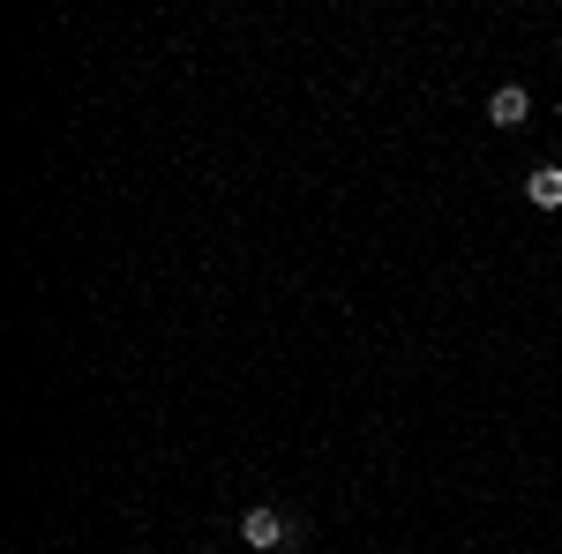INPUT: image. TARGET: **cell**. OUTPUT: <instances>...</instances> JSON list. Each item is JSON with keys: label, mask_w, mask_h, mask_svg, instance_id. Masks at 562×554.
<instances>
[{"label": "cell", "mask_w": 562, "mask_h": 554, "mask_svg": "<svg viewBox=\"0 0 562 554\" xmlns=\"http://www.w3.org/2000/svg\"><path fill=\"white\" fill-rule=\"evenodd\" d=\"M525 113H532V98H525L518 83H503L495 98H487V121H495V128H518Z\"/></svg>", "instance_id": "obj_2"}, {"label": "cell", "mask_w": 562, "mask_h": 554, "mask_svg": "<svg viewBox=\"0 0 562 554\" xmlns=\"http://www.w3.org/2000/svg\"><path fill=\"white\" fill-rule=\"evenodd\" d=\"M240 540H248L256 554L293 547V532H285V517H278V510H248V517H240Z\"/></svg>", "instance_id": "obj_1"}, {"label": "cell", "mask_w": 562, "mask_h": 554, "mask_svg": "<svg viewBox=\"0 0 562 554\" xmlns=\"http://www.w3.org/2000/svg\"><path fill=\"white\" fill-rule=\"evenodd\" d=\"M525 203H532V211H562V166L532 172V180H525Z\"/></svg>", "instance_id": "obj_3"}]
</instances>
